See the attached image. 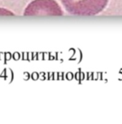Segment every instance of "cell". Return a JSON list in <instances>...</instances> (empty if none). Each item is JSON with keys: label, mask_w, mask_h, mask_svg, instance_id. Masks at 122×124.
I'll return each instance as SVG.
<instances>
[{"label": "cell", "mask_w": 122, "mask_h": 124, "mask_svg": "<svg viewBox=\"0 0 122 124\" xmlns=\"http://www.w3.org/2000/svg\"><path fill=\"white\" fill-rule=\"evenodd\" d=\"M108 0H61L68 12L75 15L90 16L104 10Z\"/></svg>", "instance_id": "cell-1"}, {"label": "cell", "mask_w": 122, "mask_h": 124, "mask_svg": "<svg viewBox=\"0 0 122 124\" xmlns=\"http://www.w3.org/2000/svg\"><path fill=\"white\" fill-rule=\"evenodd\" d=\"M63 12L55 0H34L26 7L24 15L61 16Z\"/></svg>", "instance_id": "cell-2"}, {"label": "cell", "mask_w": 122, "mask_h": 124, "mask_svg": "<svg viewBox=\"0 0 122 124\" xmlns=\"http://www.w3.org/2000/svg\"><path fill=\"white\" fill-rule=\"evenodd\" d=\"M0 15H4V16H6V15H13V13L11 12L9 10L5 9H1L0 8Z\"/></svg>", "instance_id": "cell-3"}]
</instances>
